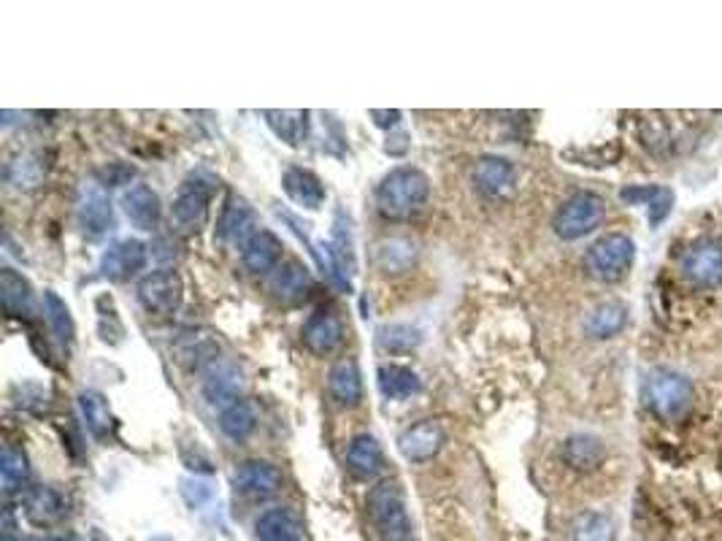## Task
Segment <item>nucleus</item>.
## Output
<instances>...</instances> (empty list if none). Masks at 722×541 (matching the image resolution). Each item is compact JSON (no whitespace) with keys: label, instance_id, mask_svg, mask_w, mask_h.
I'll list each match as a JSON object with an SVG mask.
<instances>
[{"label":"nucleus","instance_id":"obj_1","mask_svg":"<svg viewBox=\"0 0 722 541\" xmlns=\"http://www.w3.org/2000/svg\"><path fill=\"white\" fill-rule=\"evenodd\" d=\"M430 196V181L428 176L419 168L398 166L390 170L376 187V209L384 220H408L423 209V203Z\"/></svg>","mask_w":722,"mask_h":541},{"label":"nucleus","instance_id":"obj_2","mask_svg":"<svg viewBox=\"0 0 722 541\" xmlns=\"http://www.w3.org/2000/svg\"><path fill=\"white\" fill-rule=\"evenodd\" d=\"M369 517L382 541H412L404 493L395 482H379L369 493Z\"/></svg>","mask_w":722,"mask_h":541},{"label":"nucleus","instance_id":"obj_3","mask_svg":"<svg viewBox=\"0 0 722 541\" xmlns=\"http://www.w3.org/2000/svg\"><path fill=\"white\" fill-rule=\"evenodd\" d=\"M636 257V246L623 233H609V236L598 239L588 250L584 257V268L598 281H617L628 274Z\"/></svg>","mask_w":722,"mask_h":541},{"label":"nucleus","instance_id":"obj_4","mask_svg":"<svg viewBox=\"0 0 722 541\" xmlns=\"http://www.w3.org/2000/svg\"><path fill=\"white\" fill-rule=\"evenodd\" d=\"M603 217H606V203H603L601 196H595V192H577V196H571L560 206L553 220V228L564 241H577L593 233L603 222Z\"/></svg>","mask_w":722,"mask_h":541},{"label":"nucleus","instance_id":"obj_5","mask_svg":"<svg viewBox=\"0 0 722 541\" xmlns=\"http://www.w3.org/2000/svg\"><path fill=\"white\" fill-rule=\"evenodd\" d=\"M139 301L150 314L168 317L179 311L182 301H185V281L176 270L157 268L152 274L141 276L139 281Z\"/></svg>","mask_w":722,"mask_h":541},{"label":"nucleus","instance_id":"obj_6","mask_svg":"<svg viewBox=\"0 0 722 541\" xmlns=\"http://www.w3.org/2000/svg\"><path fill=\"white\" fill-rule=\"evenodd\" d=\"M146 261H150V252H146V244H141L139 239H120L114 244H109V250L100 255V276L109 281H128L133 279L135 274L146 268Z\"/></svg>","mask_w":722,"mask_h":541},{"label":"nucleus","instance_id":"obj_7","mask_svg":"<svg viewBox=\"0 0 722 541\" xmlns=\"http://www.w3.org/2000/svg\"><path fill=\"white\" fill-rule=\"evenodd\" d=\"M211 192H215L211 181H204L200 176L187 179L185 187L179 190V196H176L174 209H171L176 228H182V231H198L206 222V217H209Z\"/></svg>","mask_w":722,"mask_h":541},{"label":"nucleus","instance_id":"obj_8","mask_svg":"<svg viewBox=\"0 0 722 541\" xmlns=\"http://www.w3.org/2000/svg\"><path fill=\"white\" fill-rule=\"evenodd\" d=\"M647 398L660 417H679L690 406L692 387L685 376L671 372H658L653 374V379H649Z\"/></svg>","mask_w":722,"mask_h":541},{"label":"nucleus","instance_id":"obj_9","mask_svg":"<svg viewBox=\"0 0 722 541\" xmlns=\"http://www.w3.org/2000/svg\"><path fill=\"white\" fill-rule=\"evenodd\" d=\"M284 476L271 461H247L236 468L233 487L241 496L252 498V501H263V498L276 496L282 490Z\"/></svg>","mask_w":722,"mask_h":541},{"label":"nucleus","instance_id":"obj_10","mask_svg":"<svg viewBox=\"0 0 722 541\" xmlns=\"http://www.w3.org/2000/svg\"><path fill=\"white\" fill-rule=\"evenodd\" d=\"M444 441H447V433H444V426L439 420H419L401 433L398 450L406 461L425 463L439 455Z\"/></svg>","mask_w":722,"mask_h":541},{"label":"nucleus","instance_id":"obj_11","mask_svg":"<svg viewBox=\"0 0 722 541\" xmlns=\"http://www.w3.org/2000/svg\"><path fill=\"white\" fill-rule=\"evenodd\" d=\"M258 214H254V209L250 203L244 201V198L239 196H230L228 203H225L222 209V217H220V225H217V236L225 244L230 246H241L244 250L250 241L258 236Z\"/></svg>","mask_w":722,"mask_h":541},{"label":"nucleus","instance_id":"obj_12","mask_svg":"<svg viewBox=\"0 0 722 541\" xmlns=\"http://www.w3.org/2000/svg\"><path fill=\"white\" fill-rule=\"evenodd\" d=\"M300 336H304V344L309 346V352H315V355H330V352L344 341V322H341V317L336 314V311L317 309L315 314L304 322Z\"/></svg>","mask_w":722,"mask_h":541},{"label":"nucleus","instance_id":"obj_13","mask_svg":"<svg viewBox=\"0 0 722 541\" xmlns=\"http://www.w3.org/2000/svg\"><path fill=\"white\" fill-rule=\"evenodd\" d=\"M79 225L90 239L103 236V233H109L111 228H114V206H111L109 196H106L100 185L85 187V190H81Z\"/></svg>","mask_w":722,"mask_h":541},{"label":"nucleus","instance_id":"obj_14","mask_svg":"<svg viewBox=\"0 0 722 541\" xmlns=\"http://www.w3.org/2000/svg\"><path fill=\"white\" fill-rule=\"evenodd\" d=\"M269 290L280 303L295 306V303L306 301L311 292L309 268L300 266L298 261H284L282 266L274 270V276H271Z\"/></svg>","mask_w":722,"mask_h":541},{"label":"nucleus","instance_id":"obj_15","mask_svg":"<svg viewBox=\"0 0 722 541\" xmlns=\"http://www.w3.org/2000/svg\"><path fill=\"white\" fill-rule=\"evenodd\" d=\"M282 190L289 201L304 206V209H309V211L322 209L325 198H328L322 179H319L315 170L300 168V166H293V168L284 170Z\"/></svg>","mask_w":722,"mask_h":541},{"label":"nucleus","instance_id":"obj_16","mask_svg":"<svg viewBox=\"0 0 722 541\" xmlns=\"http://www.w3.org/2000/svg\"><path fill=\"white\" fill-rule=\"evenodd\" d=\"M471 179H473V185H477L479 192L495 198V196H503V192L512 190L514 179H517V170H514V166L506 161V157L484 155V157H479L477 166H473Z\"/></svg>","mask_w":722,"mask_h":541},{"label":"nucleus","instance_id":"obj_17","mask_svg":"<svg viewBox=\"0 0 722 541\" xmlns=\"http://www.w3.org/2000/svg\"><path fill=\"white\" fill-rule=\"evenodd\" d=\"M0 301H3V311L17 320H31L35 314V298L31 281L14 268L0 270Z\"/></svg>","mask_w":722,"mask_h":541},{"label":"nucleus","instance_id":"obj_18","mask_svg":"<svg viewBox=\"0 0 722 541\" xmlns=\"http://www.w3.org/2000/svg\"><path fill=\"white\" fill-rule=\"evenodd\" d=\"M328 393L344 409H352V406L363 401V374H360L358 361L347 357V361H339L330 368Z\"/></svg>","mask_w":722,"mask_h":541},{"label":"nucleus","instance_id":"obj_19","mask_svg":"<svg viewBox=\"0 0 722 541\" xmlns=\"http://www.w3.org/2000/svg\"><path fill=\"white\" fill-rule=\"evenodd\" d=\"M682 270L696 285L712 287L722 279V250L718 244H698L685 252Z\"/></svg>","mask_w":722,"mask_h":541},{"label":"nucleus","instance_id":"obj_20","mask_svg":"<svg viewBox=\"0 0 722 541\" xmlns=\"http://www.w3.org/2000/svg\"><path fill=\"white\" fill-rule=\"evenodd\" d=\"M122 209H125L128 220L133 222L139 231H152L157 228L163 206H160L157 192L146 185H130L122 196Z\"/></svg>","mask_w":722,"mask_h":541},{"label":"nucleus","instance_id":"obj_21","mask_svg":"<svg viewBox=\"0 0 722 541\" xmlns=\"http://www.w3.org/2000/svg\"><path fill=\"white\" fill-rule=\"evenodd\" d=\"M65 511H68V504H65V496L57 490V487L41 485V487H33V490L28 493L25 515L33 526H39V528L55 526V522L63 520Z\"/></svg>","mask_w":722,"mask_h":541},{"label":"nucleus","instance_id":"obj_22","mask_svg":"<svg viewBox=\"0 0 722 541\" xmlns=\"http://www.w3.org/2000/svg\"><path fill=\"white\" fill-rule=\"evenodd\" d=\"M282 241L274 236L271 231H260L250 244L241 250V263L250 274L260 276V274H271L282 266Z\"/></svg>","mask_w":722,"mask_h":541},{"label":"nucleus","instance_id":"obj_23","mask_svg":"<svg viewBox=\"0 0 722 541\" xmlns=\"http://www.w3.org/2000/svg\"><path fill=\"white\" fill-rule=\"evenodd\" d=\"M258 541H304V522L289 509H269L254 522Z\"/></svg>","mask_w":722,"mask_h":541},{"label":"nucleus","instance_id":"obj_24","mask_svg":"<svg viewBox=\"0 0 722 541\" xmlns=\"http://www.w3.org/2000/svg\"><path fill=\"white\" fill-rule=\"evenodd\" d=\"M241 385H244V379H241L239 368L228 366V363H211L204 379V396L209 398V404L225 409V406L239 401Z\"/></svg>","mask_w":722,"mask_h":541},{"label":"nucleus","instance_id":"obj_25","mask_svg":"<svg viewBox=\"0 0 722 541\" xmlns=\"http://www.w3.org/2000/svg\"><path fill=\"white\" fill-rule=\"evenodd\" d=\"M382 466H384L382 446H379V441L374 437L360 433V437L349 441L347 468L352 472V476H358V479H374V476L382 472Z\"/></svg>","mask_w":722,"mask_h":541},{"label":"nucleus","instance_id":"obj_26","mask_svg":"<svg viewBox=\"0 0 722 541\" xmlns=\"http://www.w3.org/2000/svg\"><path fill=\"white\" fill-rule=\"evenodd\" d=\"M376 385L379 393H382L387 401H404V398L417 396V393L423 390V379H419L412 368L395 366V363L379 368Z\"/></svg>","mask_w":722,"mask_h":541},{"label":"nucleus","instance_id":"obj_27","mask_svg":"<svg viewBox=\"0 0 722 541\" xmlns=\"http://www.w3.org/2000/svg\"><path fill=\"white\" fill-rule=\"evenodd\" d=\"M606 457V446L601 439L588 437V433H577V437L566 439L564 444V461L577 472H595Z\"/></svg>","mask_w":722,"mask_h":541},{"label":"nucleus","instance_id":"obj_28","mask_svg":"<svg viewBox=\"0 0 722 541\" xmlns=\"http://www.w3.org/2000/svg\"><path fill=\"white\" fill-rule=\"evenodd\" d=\"M265 122L280 141L287 146H300V141L309 133V111H289V109H269L263 111Z\"/></svg>","mask_w":722,"mask_h":541},{"label":"nucleus","instance_id":"obj_29","mask_svg":"<svg viewBox=\"0 0 722 541\" xmlns=\"http://www.w3.org/2000/svg\"><path fill=\"white\" fill-rule=\"evenodd\" d=\"M625 322H628V309H625V303L606 301L590 311L588 320H584V331L593 339H612L623 331Z\"/></svg>","mask_w":722,"mask_h":541},{"label":"nucleus","instance_id":"obj_30","mask_svg":"<svg viewBox=\"0 0 722 541\" xmlns=\"http://www.w3.org/2000/svg\"><path fill=\"white\" fill-rule=\"evenodd\" d=\"M79 409L85 417L87 428L95 439H109L114 433V415H111V406L106 401L103 393L98 390H85L79 396Z\"/></svg>","mask_w":722,"mask_h":541},{"label":"nucleus","instance_id":"obj_31","mask_svg":"<svg viewBox=\"0 0 722 541\" xmlns=\"http://www.w3.org/2000/svg\"><path fill=\"white\" fill-rule=\"evenodd\" d=\"M258 428V417H254V409L247 401H233L230 406L220 409V431L228 437L230 441H244L250 439Z\"/></svg>","mask_w":722,"mask_h":541},{"label":"nucleus","instance_id":"obj_32","mask_svg":"<svg viewBox=\"0 0 722 541\" xmlns=\"http://www.w3.org/2000/svg\"><path fill=\"white\" fill-rule=\"evenodd\" d=\"M612 517L603 511H582L577 520L571 522V541H614Z\"/></svg>","mask_w":722,"mask_h":541},{"label":"nucleus","instance_id":"obj_33","mask_svg":"<svg viewBox=\"0 0 722 541\" xmlns=\"http://www.w3.org/2000/svg\"><path fill=\"white\" fill-rule=\"evenodd\" d=\"M376 341L390 355H401V352H412L423 344V331L408 325V322H390V325H384L382 331H379Z\"/></svg>","mask_w":722,"mask_h":541},{"label":"nucleus","instance_id":"obj_34","mask_svg":"<svg viewBox=\"0 0 722 541\" xmlns=\"http://www.w3.org/2000/svg\"><path fill=\"white\" fill-rule=\"evenodd\" d=\"M414 257H417V246L406 239H390L376 246L379 268L387 270V274H401V270H406L414 263Z\"/></svg>","mask_w":722,"mask_h":541},{"label":"nucleus","instance_id":"obj_35","mask_svg":"<svg viewBox=\"0 0 722 541\" xmlns=\"http://www.w3.org/2000/svg\"><path fill=\"white\" fill-rule=\"evenodd\" d=\"M0 474H3V490L9 496L25 490L28 482H31V466H28V457L22 455L14 446H6L3 457H0Z\"/></svg>","mask_w":722,"mask_h":541},{"label":"nucleus","instance_id":"obj_36","mask_svg":"<svg viewBox=\"0 0 722 541\" xmlns=\"http://www.w3.org/2000/svg\"><path fill=\"white\" fill-rule=\"evenodd\" d=\"M44 311H46V320H50L52 331H55V336L61 339V344H74V336H76L74 317H70L68 306H65V301L57 296L55 290L44 292Z\"/></svg>","mask_w":722,"mask_h":541},{"label":"nucleus","instance_id":"obj_37","mask_svg":"<svg viewBox=\"0 0 722 541\" xmlns=\"http://www.w3.org/2000/svg\"><path fill=\"white\" fill-rule=\"evenodd\" d=\"M41 176H44V168H41L35 161H31V157L17 161L9 166V179L11 185L17 187H35L41 181Z\"/></svg>","mask_w":722,"mask_h":541},{"label":"nucleus","instance_id":"obj_38","mask_svg":"<svg viewBox=\"0 0 722 541\" xmlns=\"http://www.w3.org/2000/svg\"><path fill=\"white\" fill-rule=\"evenodd\" d=\"M130 176H133V168L122 166V163H114V166H111V168L100 170V187L125 185V181H130Z\"/></svg>","mask_w":722,"mask_h":541},{"label":"nucleus","instance_id":"obj_39","mask_svg":"<svg viewBox=\"0 0 722 541\" xmlns=\"http://www.w3.org/2000/svg\"><path fill=\"white\" fill-rule=\"evenodd\" d=\"M371 120H374L376 128H384V131H393V128L401 125V111L398 109H371L369 111Z\"/></svg>","mask_w":722,"mask_h":541},{"label":"nucleus","instance_id":"obj_40","mask_svg":"<svg viewBox=\"0 0 722 541\" xmlns=\"http://www.w3.org/2000/svg\"><path fill=\"white\" fill-rule=\"evenodd\" d=\"M671 201H674L671 192H668V190H655V196L649 198V203H653V214H649V217H653V222H660L663 217H666L668 211H671Z\"/></svg>","mask_w":722,"mask_h":541},{"label":"nucleus","instance_id":"obj_41","mask_svg":"<svg viewBox=\"0 0 722 541\" xmlns=\"http://www.w3.org/2000/svg\"><path fill=\"white\" fill-rule=\"evenodd\" d=\"M406 150H408V135L406 133L390 135L387 144H384V152H387V155H393V157L406 155Z\"/></svg>","mask_w":722,"mask_h":541},{"label":"nucleus","instance_id":"obj_42","mask_svg":"<svg viewBox=\"0 0 722 541\" xmlns=\"http://www.w3.org/2000/svg\"><path fill=\"white\" fill-rule=\"evenodd\" d=\"M92 541H109L100 531H92Z\"/></svg>","mask_w":722,"mask_h":541},{"label":"nucleus","instance_id":"obj_43","mask_svg":"<svg viewBox=\"0 0 722 541\" xmlns=\"http://www.w3.org/2000/svg\"><path fill=\"white\" fill-rule=\"evenodd\" d=\"M52 541H76L74 537H57V539H52Z\"/></svg>","mask_w":722,"mask_h":541},{"label":"nucleus","instance_id":"obj_44","mask_svg":"<svg viewBox=\"0 0 722 541\" xmlns=\"http://www.w3.org/2000/svg\"><path fill=\"white\" fill-rule=\"evenodd\" d=\"M150 541H174V539H168V537H155V539H150Z\"/></svg>","mask_w":722,"mask_h":541}]
</instances>
